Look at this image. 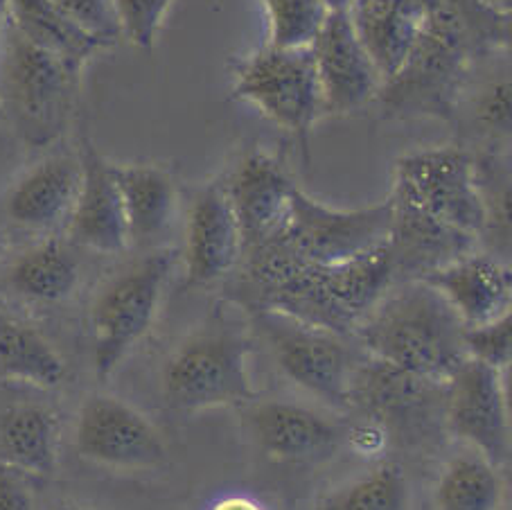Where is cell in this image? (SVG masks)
<instances>
[{"instance_id":"obj_1","label":"cell","mask_w":512,"mask_h":510,"mask_svg":"<svg viewBox=\"0 0 512 510\" xmlns=\"http://www.w3.org/2000/svg\"><path fill=\"white\" fill-rule=\"evenodd\" d=\"M510 46V14L494 0H429L425 19L377 104L393 118L456 120L474 68Z\"/></svg>"},{"instance_id":"obj_2","label":"cell","mask_w":512,"mask_h":510,"mask_svg":"<svg viewBox=\"0 0 512 510\" xmlns=\"http://www.w3.org/2000/svg\"><path fill=\"white\" fill-rule=\"evenodd\" d=\"M452 307L422 280L393 285L357 325V339L377 364L406 380L449 382L467 353Z\"/></svg>"},{"instance_id":"obj_3","label":"cell","mask_w":512,"mask_h":510,"mask_svg":"<svg viewBox=\"0 0 512 510\" xmlns=\"http://www.w3.org/2000/svg\"><path fill=\"white\" fill-rule=\"evenodd\" d=\"M82 68L39 46L5 16L0 32V118L30 149L66 136L77 113Z\"/></svg>"},{"instance_id":"obj_4","label":"cell","mask_w":512,"mask_h":510,"mask_svg":"<svg viewBox=\"0 0 512 510\" xmlns=\"http://www.w3.org/2000/svg\"><path fill=\"white\" fill-rule=\"evenodd\" d=\"M176 258L179 253L174 249L147 251L95 292L88 332L93 371L100 380H109L152 330Z\"/></svg>"},{"instance_id":"obj_5","label":"cell","mask_w":512,"mask_h":510,"mask_svg":"<svg viewBox=\"0 0 512 510\" xmlns=\"http://www.w3.org/2000/svg\"><path fill=\"white\" fill-rule=\"evenodd\" d=\"M249 339L226 323L185 337L161 366V391L176 411L244 407L255 400L246 371Z\"/></svg>"},{"instance_id":"obj_6","label":"cell","mask_w":512,"mask_h":510,"mask_svg":"<svg viewBox=\"0 0 512 510\" xmlns=\"http://www.w3.org/2000/svg\"><path fill=\"white\" fill-rule=\"evenodd\" d=\"M231 98L249 104L307 149L321 120V93L310 48L280 50L264 46L235 59Z\"/></svg>"},{"instance_id":"obj_7","label":"cell","mask_w":512,"mask_h":510,"mask_svg":"<svg viewBox=\"0 0 512 510\" xmlns=\"http://www.w3.org/2000/svg\"><path fill=\"white\" fill-rule=\"evenodd\" d=\"M253 330L291 384L334 409L350 407L352 353L343 334L276 310L253 312Z\"/></svg>"},{"instance_id":"obj_8","label":"cell","mask_w":512,"mask_h":510,"mask_svg":"<svg viewBox=\"0 0 512 510\" xmlns=\"http://www.w3.org/2000/svg\"><path fill=\"white\" fill-rule=\"evenodd\" d=\"M391 231V199L364 208H330L298 186L287 215L269 242L314 265H337L384 244ZM267 242V240H264Z\"/></svg>"},{"instance_id":"obj_9","label":"cell","mask_w":512,"mask_h":510,"mask_svg":"<svg viewBox=\"0 0 512 510\" xmlns=\"http://www.w3.org/2000/svg\"><path fill=\"white\" fill-rule=\"evenodd\" d=\"M393 186L402 188L431 215L476 240L488 231L479 167L463 147H429L400 156Z\"/></svg>"},{"instance_id":"obj_10","label":"cell","mask_w":512,"mask_h":510,"mask_svg":"<svg viewBox=\"0 0 512 510\" xmlns=\"http://www.w3.org/2000/svg\"><path fill=\"white\" fill-rule=\"evenodd\" d=\"M75 450L111 470H156L167 461L161 432L143 411L111 393H91L75 420Z\"/></svg>"},{"instance_id":"obj_11","label":"cell","mask_w":512,"mask_h":510,"mask_svg":"<svg viewBox=\"0 0 512 510\" xmlns=\"http://www.w3.org/2000/svg\"><path fill=\"white\" fill-rule=\"evenodd\" d=\"M310 50L321 93V118L348 116L377 100L384 79L359 39L350 10L330 12Z\"/></svg>"},{"instance_id":"obj_12","label":"cell","mask_w":512,"mask_h":510,"mask_svg":"<svg viewBox=\"0 0 512 510\" xmlns=\"http://www.w3.org/2000/svg\"><path fill=\"white\" fill-rule=\"evenodd\" d=\"M449 427L483 459L501 465L510 456V422L503 373L467 357L449 377Z\"/></svg>"},{"instance_id":"obj_13","label":"cell","mask_w":512,"mask_h":510,"mask_svg":"<svg viewBox=\"0 0 512 510\" xmlns=\"http://www.w3.org/2000/svg\"><path fill=\"white\" fill-rule=\"evenodd\" d=\"M244 240L224 179L199 188L185 213L183 251L188 287H206L233 274Z\"/></svg>"},{"instance_id":"obj_14","label":"cell","mask_w":512,"mask_h":510,"mask_svg":"<svg viewBox=\"0 0 512 510\" xmlns=\"http://www.w3.org/2000/svg\"><path fill=\"white\" fill-rule=\"evenodd\" d=\"M388 199H391V231L386 244L391 253L393 285L425 278L431 271L474 251L476 237L431 215L402 188L393 186Z\"/></svg>"},{"instance_id":"obj_15","label":"cell","mask_w":512,"mask_h":510,"mask_svg":"<svg viewBox=\"0 0 512 510\" xmlns=\"http://www.w3.org/2000/svg\"><path fill=\"white\" fill-rule=\"evenodd\" d=\"M77 156L82 179H79L73 210L66 219L70 244L97 253L125 251L129 246L125 210L113 179L111 161L100 154L88 136L79 140Z\"/></svg>"},{"instance_id":"obj_16","label":"cell","mask_w":512,"mask_h":510,"mask_svg":"<svg viewBox=\"0 0 512 510\" xmlns=\"http://www.w3.org/2000/svg\"><path fill=\"white\" fill-rule=\"evenodd\" d=\"M224 186L240 222L244 249H249L278 231L296 183L280 161L253 147L235 163Z\"/></svg>"},{"instance_id":"obj_17","label":"cell","mask_w":512,"mask_h":510,"mask_svg":"<svg viewBox=\"0 0 512 510\" xmlns=\"http://www.w3.org/2000/svg\"><path fill=\"white\" fill-rule=\"evenodd\" d=\"M82 167L75 154H52L28 167L0 199V210L16 228L32 233L52 231L73 210Z\"/></svg>"},{"instance_id":"obj_18","label":"cell","mask_w":512,"mask_h":510,"mask_svg":"<svg viewBox=\"0 0 512 510\" xmlns=\"http://www.w3.org/2000/svg\"><path fill=\"white\" fill-rule=\"evenodd\" d=\"M244 425L264 454L280 461H305L330 454L341 441L334 420L296 402L267 400L244 404Z\"/></svg>"},{"instance_id":"obj_19","label":"cell","mask_w":512,"mask_h":510,"mask_svg":"<svg viewBox=\"0 0 512 510\" xmlns=\"http://www.w3.org/2000/svg\"><path fill=\"white\" fill-rule=\"evenodd\" d=\"M420 280L445 298L465 328L494 321L510 312V267L490 253L472 251Z\"/></svg>"},{"instance_id":"obj_20","label":"cell","mask_w":512,"mask_h":510,"mask_svg":"<svg viewBox=\"0 0 512 510\" xmlns=\"http://www.w3.org/2000/svg\"><path fill=\"white\" fill-rule=\"evenodd\" d=\"M111 172L125 210L129 246L154 249L170 231L179 206L174 177L152 163H111Z\"/></svg>"},{"instance_id":"obj_21","label":"cell","mask_w":512,"mask_h":510,"mask_svg":"<svg viewBox=\"0 0 512 510\" xmlns=\"http://www.w3.org/2000/svg\"><path fill=\"white\" fill-rule=\"evenodd\" d=\"M429 0H352L350 16L382 79L397 73L425 19Z\"/></svg>"},{"instance_id":"obj_22","label":"cell","mask_w":512,"mask_h":510,"mask_svg":"<svg viewBox=\"0 0 512 510\" xmlns=\"http://www.w3.org/2000/svg\"><path fill=\"white\" fill-rule=\"evenodd\" d=\"M59 436V416L46 404L14 402L0 409V461L30 477L55 472Z\"/></svg>"},{"instance_id":"obj_23","label":"cell","mask_w":512,"mask_h":510,"mask_svg":"<svg viewBox=\"0 0 512 510\" xmlns=\"http://www.w3.org/2000/svg\"><path fill=\"white\" fill-rule=\"evenodd\" d=\"M14 296L37 305L68 301L79 285V260L73 246L59 237H46L16 258L5 274Z\"/></svg>"},{"instance_id":"obj_24","label":"cell","mask_w":512,"mask_h":510,"mask_svg":"<svg viewBox=\"0 0 512 510\" xmlns=\"http://www.w3.org/2000/svg\"><path fill=\"white\" fill-rule=\"evenodd\" d=\"M64 377V359L39 330L0 314V380L55 389Z\"/></svg>"},{"instance_id":"obj_25","label":"cell","mask_w":512,"mask_h":510,"mask_svg":"<svg viewBox=\"0 0 512 510\" xmlns=\"http://www.w3.org/2000/svg\"><path fill=\"white\" fill-rule=\"evenodd\" d=\"M7 19L19 28L25 37L39 46L57 52L70 64L82 68L97 52L104 50L100 43L88 39L86 34L75 30L52 0H5Z\"/></svg>"},{"instance_id":"obj_26","label":"cell","mask_w":512,"mask_h":510,"mask_svg":"<svg viewBox=\"0 0 512 510\" xmlns=\"http://www.w3.org/2000/svg\"><path fill=\"white\" fill-rule=\"evenodd\" d=\"M503 483L481 454H465L447 465L436 490L438 510H499Z\"/></svg>"},{"instance_id":"obj_27","label":"cell","mask_w":512,"mask_h":510,"mask_svg":"<svg viewBox=\"0 0 512 510\" xmlns=\"http://www.w3.org/2000/svg\"><path fill=\"white\" fill-rule=\"evenodd\" d=\"M319 510H409V488L404 472L393 463L379 465L325 497Z\"/></svg>"},{"instance_id":"obj_28","label":"cell","mask_w":512,"mask_h":510,"mask_svg":"<svg viewBox=\"0 0 512 510\" xmlns=\"http://www.w3.org/2000/svg\"><path fill=\"white\" fill-rule=\"evenodd\" d=\"M267 16V46L280 50L310 48L328 21L323 0H260Z\"/></svg>"},{"instance_id":"obj_29","label":"cell","mask_w":512,"mask_h":510,"mask_svg":"<svg viewBox=\"0 0 512 510\" xmlns=\"http://www.w3.org/2000/svg\"><path fill=\"white\" fill-rule=\"evenodd\" d=\"M52 3L75 30L100 43L104 50L113 48L122 39L113 0H52Z\"/></svg>"},{"instance_id":"obj_30","label":"cell","mask_w":512,"mask_h":510,"mask_svg":"<svg viewBox=\"0 0 512 510\" xmlns=\"http://www.w3.org/2000/svg\"><path fill=\"white\" fill-rule=\"evenodd\" d=\"M120 37L143 52H154L158 32L174 0H113Z\"/></svg>"},{"instance_id":"obj_31","label":"cell","mask_w":512,"mask_h":510,"mask_svg":"<svg viewBox=\"0 0 512 510\" xmlns=\"http://www.w3.org/2000/svg\"><path fill=\"white\" fill-rule=\"evenodd\" d=\"M463 346L465 353L476 362H483L497 371H506L512 357V316L510 312L499 319L467 325L463 328Z\"/></svg>"},{"instance_id":"obj_32","label":"cell","mask_w":512,"mask_h":510,"mask_svg":"<svg viewBox=\"0 0 512 510\" xmlns=\"http://www.w3.org/2000/svg\"><path fill=\"white\" fill-rule=\"evenodd\" d=\"M472 116L481 134L503 138L510 134V77L497 75L485 82L472 98Z\"/></svg>"},{"instance_id":"obj_33","label":"cell","mask_w":512,"mask_h":510,"mask_svg":"<svg viewBox=\"0 0 512 510\" xmlns=\"http://www.w3.org/2000/svg\"><path fill=\"white\" fill-rule=\"evenodd\" d=\"M0 510H34L30 474L0 461Z\"/></svg>"},{"instance_id":"obj_34","label":"cell","mask_w":512,"mask_h":510,"mask_svg":"<svg viewBox=\"0 0 512 510\" xmlns=\"http://www.w3.org/2000/svg\"><path fill=\"white\" fill-rule=\"evenodd\" d=\"M348 443L361 454H377L384 447L386 436L377 425H364L348 436Z\"/></svg>"},{"instance_id":"obj_35","label":"cell","mask_w":512,"mask_h":510,"mask_svg":"<svg viewBox=\"0 0 512 510\" xmlns=\"http://www.w3.org/2000/svg\"><path fill=\"white\" fill-rule=\"evenodd\" d=\"M210 510H262V506L258 504V501H253L251 497L233 495V497L219 499Z\"/></svg>"},{"instance_id":"obj_36","label":"cell","mask_w":512,"mask_h":510,"mask_svg":"<svg viewBox=\"0 0 512 510\" xmlns=\"http://www.w3.org/2000/svg\"><path fill=\"white\" fill-rule=\"evenodd\" d=\"M323 3L328 5L332 12H337V10H350L352 0H323Z\"/></svg>"},{"instance_id":"obj_37","label":"cell","mask_w":512,"mask_h":510,"mask_svg":"<svg viewBox=\"0 0 512 510\" xmlns=\"http://www.w3.org/2000/svg\"><path fill=\"white\" fill-rule=\"evenodd\" d=\"M5 16H7V5H5V0H0V32H3ZM0 122H3V118H0Z\"/></svg>"}]
</instances>
